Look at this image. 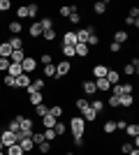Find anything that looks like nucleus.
<instances>
[{"label":"nucleus","mask_w":139,"mask_h":155,"mask_svg":"<svg viewBox=\"0 0 139 155\" xmlns=\"http://www.w3.org/2000/svg\"><path fill=\"white\" fill-rule=\"evenodd\" d=\"M70 132H72V137H84V132H86V120L81 116L70 118Z\"/></svg>","instance_id":"obj_1"},{"label":"nucleus","mask_w":139,"mask_h":155,"mask_svg":"<svg viewBox=\"0 0 139 155\" xmlns=\"http://www.w3.org/2000/svg\"><path fill=\"white\" fill-rule=\"evenodd\" d=\"M77 32V44H86L88 37H91L93 32H95V26H86V28H81V30H74Z\"/></svg>","instance_id":"obj_2"},{"label":"nucleus","mask_w":139,"mask_h":155,"mask_svg":"<svg viewBox=\"0 0 139 155\" xmlns=\"http://www.w3.org/2000/svg\"><path fill=\"white\" fill-rule=\"evenodd\" d=\"M70 70H72V63L70 60H63V63L56 65V77H65V74H70Z\"/></svg>","instance_id":"obj_3"},{"label":"nucleus","mask_w":139,"mask_h":155,"mask_svg":"<svg viewBox=\"0 0 139 155\" xmlns=\"http://www.w3.org/2000/svg\"><path fill=\"white\" fill-rule=\"evenodd\" d=\"M21 67H23V72H26V74H30V72L37 67V60H35L33 56H26V58L21 60Z\"/></svg>","instance_id":"obj_4"},{"label":"nucleus","mask_w":139,"mask_h":155,"mask_svg":"<svg viewBox=\"0 0 139 155\" xmlns=\"http://www.w3.org/2000/svg\"><path fill=\"white\" fill-rule=\"evenodd\" d=\"M63 46H77V32L74 30L63 32Z\"/></svg>","instance_id":"obj_5"},{"label":"nucleus","mask_w":139,"mask_h":155,"mask_svg":"<svg viewBox=\"0 0 139 155\" xmlns=\"http://www.w3.org/2000/svg\"><path fill=\"white\" fill-rule=\"evenodd\" d=\"M42 91H44V81H42V79H33V81H30V86L26 88L28 95H30V93H42Z\"/></svg>","instance_id":"obj_6"},{"label":"nucleus","mask_w":139,"mask_h":155,"mask_svg":"<svg viewBox=\"0 0 139 155\" xmlns=\"http://www.w3.org/2000/svg\"><path fill=\"white\" fill-rule=\"evenodd\" d=\"M7 44L12 46V51H19V49H23V37L21 35H12V37L7 39Z\"/></svg>","instance_id":"obj_7"},{"label":"nucleus","mask_w":139,"mask_h":155,"mask_svg":"<svg viewBox=\"0 0 139 155\" xmlns=\"http://www.w3.org/2000/svg\"><path fill=\"white\" fill-rule=\"evenodd\" d=\"M0 141L5 143V148H7V146H12V143H16V134H14V132H9V130H5V132L0 134Z\"/></svg>","instance_id":"obj_8"},{"label":"nucleus","mask_w":139,"mask_h":155,"mask_svg":"<svg viewBox=\"0 0 139 155\" xmlns=\"http://www.w3.org/2000/svg\"><path fill=\"white\" fill-rule=\"evenodd\" d=\"M7 74H9V77H21V74H23V67H21V63H9V67H7Z\"/></svg>","instance_id":"obj_9"},{"label":"nucleus","mask_w":139,"mask_h":155,"mask_svg":"<svg viewBox=\"0 0 139 155\" xmlns=\"http://www.w3.org/2000/svg\"><path fill=\"white\" fill-rule=\"evenodd\" d=\"M137 70H139V60L134 58L132 63H127L125 67H123V74H125V77H132V74H137Z\"/></svg>","instance_id":"obj_10"},{"label":"nucleus","mask_w":139,"mask_h":155,"mask_svg":"<svg viewBox=\"0 0 139 155\" xmlns=\"http://www.w3.org/2000/svg\"><path fill=\"white\" fill-rule=\"evenodd\" d=\"M81 91H84V95L91 97L98 93V88H95V81H84V86H81Z\"/></svg>","instance_id":"obj_11"},{"label":"nucleus","mask_w":139,"mask_h":155,"mask_svg":"<svg viewBox=\"0 0 139 155\" xmlns=\"http://www.w3.org/2000/svg\"><path fill=\"white\" fill-rule=\"evenodd\" d=\"M118 107H125V109L134 107V95H121L118 97Z\"/></svg>","instance_id":"obj_12"},{"label":"nucleus","mask_w":139,"mask_h":155,"mask_svg":"<svg viewBox=\"0 0 139 155\" xmlns=\"http://www.w3.org/2000/svg\"><path fill=\"white\" fill-rule=\"evenodd\" d=\"M30 81H33V79L28 77L26 72H23V74H21V77H16V88H23V91H26L28 86H30Z\"/></svg>","instance_id":"obj_13"},{"label":"nucleus","mask_w":139,"mask_h":155,"mask_svg":"<svg viewBox=\"0 0 139 155\" xmlns=\"http://www.w3.org/2000/svg\"><path fill=\"white\" fill-rule=\"evenodd\" d=\"M107 81H109V86H116V84H118V81H121V72H116V70H109V72H107Z\"/></svg>","instance_id":"obj_14"},{"label":"nucleus","mask_w":139,"mask_h":155,"mask_svg":"<svg viewBox=\"0 0 139 155\" xmlns=\"http://www.w3.org/2000/svg\"><path fill=\"white\" fill-rule=\"evenodd\" d=\"M79 116L84 118L86 123H88V120H98V114H95V111H93L91 107H86V109H81V114H79Z\"/></svg>","instance_id":"obj_15"},{"label":"nucleus","mask_w":139,"mask_h":155,"mask_svg":"<svg viewBox=\"0 0 139 155\" xmlns=\"http://www.w3.org/2000/svg\"><path fill=\"white\" fill-rule=\"evenodd\" d=\"M107 72H109V67H107V65H95V67H93V74H95V79H104V77H107Z\"/></svg>","instance_id":"obj_16"},{"label":"nucleus","mask_w":139,"mask_h":155,"mask_svg":"<svg viewBox=\"0 0 139 155\" xmlns=\"http://www.w3.org/2000/svg\"><path fill=\"white\" fill-rule=\"evenodd\" d=\"M7 28H9V32H12V35H21V30H23V26H21L19 19H16V21H9V23H7Z\"/></svg>","instance_id":"obj_17"},{"label":"nucleus","mask_w":139,"mask_h":155,"mask_svg":"<svg viewBox=\"0 0 139 155\" xmlns=\"http://www.w3.org/2000/svg\"><path fill=\"white\" fill-rule=\"evenodd\" d=\"M9 56H12V46L7 44V39H5V42H0V58L9 60Z\"/></svg>","instance_id":"obj_18"},{"label":"nucleus","mask_w":139,"mask_h":155,"mask_svg":"<svg viewBox=\"0 0 139 155\" xmlns=\"http://www.w3.org/2000/svg\"><path fill=\"white\" fill-rule=\"evenodd\" d=\"M127 37H130V35H127V30H116V32H114V42H116V44L127 42Z\"/></svg>","instance_id":"obj_19"},{"label":"nucleus","mask_w":139,"mask_h":155,"mask_svg":"<svg viewBox=\"0 0 139 155\" xmlns=\"http://www.w3.org/2000/svg\"><path fill=\"white\" fill-rule=\"evenodd\" d=\"M88 107H91L95 114H102V111H104V102H102V100H91V102H88Z\"/></svg>","instance_id":"obj_20"},{"label":"nucleus","mask_w":139,"mask_h":155,"mask_svg":"<svg viewBox=\"0 0 139 155\" xmlns=\"http://www.w3.org/2000/svg\"><path fill=\"white\" fill-rule=\"evenodd\" d=\"M42 32H44V30H42V26L37 23V21H35L33 26L28 28V35H30V37H42Z\"/></svg>","instance_id":"obj_21"},{"label":"nucleus","mask_w":139,"mask_h":155,"mask_svg":"<svg viewBox=\"0 0 139 155\" xmlns=\"http://www.w3.org/2000/svg\"><path fill=\"white\" fill-rule=\"evenodd\" d=\"M56 120H58V118H53L51 114H46V116L42 118V125H44V130H53V125H56Z\"/></svg>","instance_id":"obj_22"},{"label":"nucleus","mask_w":139,"mask_h":155,"mask_svg":"<svg viewBox=\"0 0 139 155\" xmlns=\"http://www.w3.org/2000/svg\"><path fill=\"white\" fill-rule=\"evenodd\" d=\"M107 7H109V2H107V0H100V2H95V5H93V12H95V14H104Z\"/></svg>","instance_id":"obj_23"},{"label":"nucleus","mask_w":139,"mask_h":155,"mask_svg":"<svg viewBox=\"0 0 139 155\" xmlns=\"http://www.w3.org/2000/svg\"><path fill=\"white\" fill-rule=\"evenodd\" d=\"M53 132H56V137H63L67 132V125L63 123V120H56V125H53Z\"/></svg>","instance_id":"obj_24"},{"label":"nucleus","mask_w":139,"mask_h":155,"mask_svg":"<svg viewBox=\"0 0 139 155\" xmlns=\"http://www.w3.org/2000/svg\"><path fill=\"white\" fill-rule=\"evenodd\" d=\"M88 51H91V49H88L86 44H77V46H74V56H81V58H86Z\"/></svg>","instance_id":"obj_25"},{"label":"nucleus","mask_w":139,"mask_h":155,"mask_svg":"<svg viewBox=\"0 0 139 155\" xmlns=\"http://www.w3.org/2000/svg\"><path fill=\"white\" fill-rule=\"evenodd\" d=\"M19 146H21V150H23V153H30V150L35 148V143L30 141V139H21V141H19Z\"/></svg>","instance_id":"obj_26"},{"label":"nucleus","mask_w":139,"mask_h":155,"mask_svg":"<svg viewBox=\"0 0 139 155\" xmlns=\"http://www.w3.org/2000/svg\"><path fill=\"white\" fill-rule=\"evenodd\" d=\"M23 58H26V53H23V49H19V51H12V56H9V63H21Z\"/></svg>","instance_id":"obj_27"},{"label":"nucleus","mask_w":139,"mask_h":155,"mask_svg":"<svg viewBox=\"0 0 139 155\" xmlns=\"http://www.w3.org/2000/svg\"><path fill=\"white\" fill-rule=\"evenodd\" d=\"M28 7V19H35L37 14H40V5H35V2H30V5H26Z\"/></svg>","instance_id":"obj_28"},{"label":"nucleus","mask_w":139,"mask_h":155,"mask_svg":"<svg viewBox=\"0 0 139 155\" xmlns=\"http://www.w3.org/2000/svg\"><path fill=\"white\" fill-rule=\"evenodd\" d=\"M102 130H104V134H114V132H116V120H107V123L102 125Z\"/></svg>","instance_id":"obj_29"},{"label":"nucleus","mask_w":139,"mask_h":155,"mask_svg":"<svg viewBox=\"0 0 139 155\" xmlns=\"http://www.w3.org/2000/svg\"><path fill=\"white\" fill-rule=\"evenodd\" d=\"M95 88H98V91H109L111 86H109L107 79H95Z\"/></svg>","instance_id":"obj_30"},{"label":"nucleus","mask_w":139,"mask_h":155,"mask_svg":"<svg viewBox=\"0 0 139 155\" xmlns=\"http://www.w3.org/2000/svg\"><path fill=\"white\" fill-rule=\"evenodd\" d=\"M42 37H44L46 42H53V39L58 37V32L53 30V28H49V30H44V32H42Z\"/></svg>","instance_id":"obj_31"},{"label":"nucleus","mask_w":139,"mask_h":155,"mask_svg":"<svg viewBox=\"0 0 139 155\" xmlns=\"http://www.w3.org/2000/svg\"><path fill=\"white\" fill-rule=\"evenodd\" d=\"M30 141H33L35 146H40V143L44 141V134H42V132H37V130H35L33 134H30Z\"/></svg>","instance_id":"obj_32"},{"label":"nucleus","mask_w":139,"mask_h":155,"mask_svg":"<svg viewBox=\"0 0 139 155\" xmlns=\"http://www.w3.org/2000/svg\"><path fill=\"white\" fill-rule=\"evenodd\" d=\"M44 77H46V79H51V77H56V65H53V63L44 65Z\"/></svg>","instance_id":"obj_33"},{"label":"nucleus","mask_w":139,"mask_h":155,"mask_svg":"<svg viewBox=\"0 0 139 155\" xmlns=\"http://www.w3.org/2000/svg\"><path fill=\"white\" fill-rule=\"evenodd\" d=\"M35 114H37L40 118H44L46 114H49V107H46L44 102H42V104H37V107H35Z\"/></svg>","instance_id":"obj_34"},{"label":"nucleus","mask_w":139,"mask_h":155,"mask_svg":"<svg viewBox=\"0 0 139 155\" xmlns=\"http://www.w3.org/2000/svg\"><path fill=\"white\" fill-rule=\"evenodd\" d=\"M44 102V97H42V93H30V104L33 107H37V104Z\"/></svg>","instance_id":"obj_35"},{"label":"nucleus","mask_w":139,"mask_h":155,"mask_svg":"<svg viewBox=\"0 0 139 155\" xmlns=\"http://www.w3.org/2000/svg\"><path fill=\"white\" fill-rule=\"evenodd\" d=\"M7 130H9V132H14V134H16V132H19V130H21L19 116H16V118H12V120H9V127H7Z\"/></svg>","instance_id":"obj_36"},{"label":"nucleus","mask_w":139,"mask_h":155,"mask_svg":"<svg viewBox=\"0 0 139 155\" xmlns=\"http://www.w3.org/2000/svg\"><path fill=\"white\" fill-rule=\"evenodd\" d=\"M37 23L42 26V30H49V28H53V19H51V16H44V19L37 21Z\"/></svg>","instance_id":"obj_37"},{"label":"nucleus","mask_w":139,"mask_h":155,"mask_svg":"<svg viewBox=\"0 0 139 155\" xmlns=\"http://www.w3.org/2000/svg\"><path fill=\"white\" fill-rule=\"evenodd\" d=\"M7 155H23L19 143H12V146H7Z\"/></svg>","instance_id":"obj_38"},{"label":"nucleus","mask_w":139,"mask_h":155,"mask_svg":"<svg viewBox=\"0 0 139 155\" xmlns=\"http://www.w3.org/2000/svg\"><path fill=\"white\" fill-rule=\"evenodd\" d=\"M49 114H51L53 118H60V116H63V107H60V104H56V107H49Z\"/></svg>","instance_id":"obj_39"},{"label":"nucleus","mask_w":139,"mask_h":155,"mask_svg":"<svg viewBox=\"0 0 139 155\" xmlns=\"http://www.w3.org/2000/svg\"><path fill=\"white\" fill-rule=\"evenodd\" d=\"M42 134H44V141H49V143H51L53 139H58V137H56V132H53V130H42Z\"/></svg>","instance_id":"obj_40"},{"label":"nucleus","mask_w":139,"mask_h":155,"mask_svg":"<svg viewBox=\"0 0 139 155\" xmlns=\"http://www.w3.org/2000/svg\"><path fill=\"white\" fill-rule=\"evenodd\" d=\"M98 44H100V35H95V32H93L91 37H88L86 46H88V49H91V46H98Z\"/></svg>","instance_id":"obj_41"},{"label":"nucleus","mask_w":139,"mask_h":155,"mask_svg":"<svg viewBox=\"0 0 139 155\" xmlns=\"http://www.w3.org/2000/svg\"><path fill=\"white\" fill-rule=\"evenodd\" d=\"M37 148H40V153H42V155H49V153H51V143H49V141H42Z\"/></svg>","instance_id":"obj_42"},{"label":"nucleus","mask_w":139,"mask_h":155,"mask_svg":"<svg viewBox=\"0 0 139 155\" xmlns=\"http://www.w3.org/2000/svg\"><path fill=\"white\" fill-rule=\"evenodd\" d=\"M74 107H77V109H86V107H88V100H86V97H79V100H74Z\"/></svg>","instance_id":"obj_43"},{"label":"nucleus","mask_w":139,"mask_h":155,"mask_svg":"<svg viewBox=\"0 0 139 155\" xmlns=\"http://www.w3.org/2000/svg\"><path fill=\"white\" fill-rule=\"evenodd\" d=\"M125 132H127V134H130V137H137L139 134V125H127V127H125Z\"/></svg>","instance_id":"obj_44"},{"label":"nucleus","mask_w":139,"mask_h":155,"mask_svg":"<svg viewBox=\"0 0 139 155\" xmlns=\"http://www.w3.org/2000/svg\"><path fill=\"white\" fill-rule=\"evenodd\" d=\"M63 56H65V60H70L74 56V46H63Z\"/></svg>","instance_id":"obj_45"},{"label":"nucleus","mask_w":139,"mask_h":155,"mask_svg":"<svg viewBox=\"0 0 139 155\" xmlns=\"http://www.w3.org/2000/svg\"><path fill=\"white\" fill-rule=\"evenodd\" d=\"M5 86L7 88H16V79L9 77V74H5Z\"/></svg>","instance_id":"obj_46"},{"label":"nucleus","mask_w":139,"mask_h":155,"mask_svg":"<svg viewBox=\"0 0 139 155\" xmlns=\"http://www.w3.org/2000/svg\"><path fill=\"white\" fill-rule=\"evenodd\" d=\"M16 16H19V19H28V7H19V9H16Z\"/></svg>","instance_id":"obj_47"},{"label":"nucleus","mask_w":139,"mask_h":155,"mask_svg":"<svg viewBox=\"0 0 139 155\" xmlns=\"http://www.w3.org/2000/svg\"><path fill=\"white\" fill-rule=\"evenodd\" d=\"M67 19H70V23H79V21H81V14H79V12H72Z\"/></svg>","instance_id":"obj_48"},{"label":"nucleus","mask_w":139,"mask_h":155,"mask_svg":"<svg viewBox=\"0 0 139 155\" xmlns=\"http://www.w3.org/2000/svg\"><path fill=\"white\" fill-rule=\"evenodd\" d=\"M123 88V95H132V84H121Z\"/></svg>","instance_id":"obj_49"},{"label":"nucleus","mask_w":139,"mask_h":155,"mask_svg":"<svg viewBox=\"0 0 139 155\" xmlns=\"http://www.w3.org/2000/svg\"><path fill=\"white\" fill-rule=\"evenodd\" d=\"M7 67H9V60H7V58H0V72H5V74H7Z\"/></svg>","instance_id":"obj_50"},{"label":"nucleus","mask_w":139,"mask_h":155,"mask_svg":"<svg viewBox=\"0 0 139 155\" xmlns=\"http://www.w3.org/2000/svg\"><path fill=\"white\" fill-rule=\"evenodd\" d=\"M9 7H12V2H9V0H0V12H7Z\"/></svg>","instance_id":"obj_51"},{"label":"nucleus","mask_w":139,"mask_h":155,"mask_svg":"<svg viewBox=\"0 0 139 155\" xmlns=\"http://www.w3.org/2000/svg\"><path fill=\"white\" fill-rule=\"evenodd\" d=\"M130 19H139V7H130V14H127Z\"/></svg>","instance_id":"obj_52"},{"label":"nucleus","mask_w":139,"mask_h":155,"mask_svg":"<svg viewBox=\"0 0 139 155\" xmlns=\"http://www.w3.org/2000/svg\"><path fill=\"white\" fill-rule=\"evenodd\" d=\"M107 104H109L111 109H116V107H118V97H109V100H107Z\"/></svg>","instance_id":"obj_53"},{"label":"nucleus","mask_w":139,"mask_h":155,"mask_svg":"<svg viewBox=\"0 0 139 155\" xmlns=\"http://www.w3.org/2000/svg\"><path fill=\"white\" fill-rule=\"evenodd\" d=\"M132 148H134L132 143H123V146H121V150H123V153H125V155L130 153V150H132Z\"/></svg>","instance_id":"obj_54"},{"label":"nucleus","mask_w":139,"mask_h":155,"mask_svg":"<svg viewBox=\"0 0 139 155\" xmlns=\"http://www.w3.org/2000/svg\"><path fill=\"white\" fill-rule=\"evenodd\" d=\"M42 65H49L51 63V53H44V56H42V60H40Z\"/></svg>","instance_id":"obj_55"},{"label":"nucleus","mask_w":139,"mask_h":155,"mask_svg":"<svg viewBox=\"0 0 139 155\" xmlns=\"http://www.w3.org/2000/svg\"><path fill=\"white\" fill-rule=\"evenodd\" d=\"M109 49H111V53H118V51H121V44H116V42H111V46H109Z\"/></svg>","instance_id":"obj_56"},{"label":"nucleus","mask_w":139,"mask_h":155,"mask_svg":"<svg viewBox=\"0 0 139 155\" xmlns=\"http://www.w3.org/2000/svg\"><path fill=\"white\" fill-rule=\"evenodd\" d=\"M125 127H127L125 120H116V130H125Z\"/></svg>","instance_id":"obj_57"},{"label":"nucleus","mask_w":139,"mask_h":155,"mask_svg":"<svg viewBox=\"0 0 139 155\" xmlns=\"http://www.w3.org/2000/svg\"><path fill=\"white\" fill-rule=\"evenodd\" d=\"M72 141H74V146H84V137H74Z\"/></svg>","instance_id":"obj_58"},{"label":"nucleus","mask_w":139,"mask_h":155,"mask_svg":"<svg viewBox=\"0 0 139 155\" xmlns=\"http://www.w3.org/2000/svg\"><path fill=\"white\" fill-rule=\"evenodd\" d=\"M127 155H139V148H132V150H130Z\"/></svg>","instance_id":"obj_59"},{"label":"nucleus","mask_w":139,"mask_h":155,"mask_svg":"<svg viewBox=\"0 0 139 155\" xmlns=\"http://www.w3.org/2000/svg\"><path fill=\"white\" fill-rule=\"evenodd\" d=\"M2 148H5V143H2V141H0V150H2Z\"/></svg>","instance_id":"obj_60"},{"label":"nucleus","mask_w":139,"mask_h":155,"mask_svg":"<svg viewBox=\"0 0 139 155\" xmlns=\"http://www.w3.org/2000/svg\"><path fill=\"white\" fill-rule=\"evenodd\" d=\"M65 155H74V153H72V150H67V153H65Z\"/></svg>","instance_id":"obj_61"},{"label":"nucleus","mask_w":139,"mask_h":155,"mask_svg":"<svg viewBox=\"0 0 139 155\" xmlns=\"http://www.w3.org/2000/svg\"><path fill=\"white\" fill-rule=\"evenodd\" d=\"M0 155H5V153H2V150H0Z\"/></svg>","instance_id":"obj_62"}]
</instances>
